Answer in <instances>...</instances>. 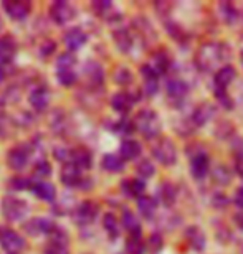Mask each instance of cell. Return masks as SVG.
I'll list each match as a JSON object with an SVG mask.
<instances>
[{"label":"cell","mask_w":243,"mask_h":254,"mask_svg":"<svg viewBox=\"0 0 243 254\" xmlns=\"http://www.w3.org/2000/svg\"><path fill=\"white\" fill-rule=\"evenodd\" d=\"M230 55H232V50L227 47L225 43H222V42L220 43H215V42L205 43L197 50L195 64L200 71L209 73V71L215 69L220 63L227 62V60L230 58Z\"/></svg>","instance_id":"obj_1"},{"label":"cell","mask_w":243,"mask_h":254,"mask_svg":"<svg viewBox=\"0 0 243 254\" xmlns=\"http://www.w3.org/2000/svg\"><path fill=\"white\" fill-rule=\"evenodd\" d=\"M134 126L141 134L144 135V139H156L161 130H162V123L159 116L153 109H143L136 114L134 118Z\"/></svg>","instance_id":"obj_2"},{"label":"cell","mask_w":243,"mask_h":254,"mask_svg":"<svg viewBox=\"0 0 243 254\" xmlns=\"http://www.w3.org/2000/svg\"><path fill=\"white\" fill-rule=\"evenodd\" d=\"M153 155H154V159L164 167H170L177 164L175 144L170 139H167V137H162V139L156 142L153 147Z\"/></svg>","instance_id":"obj_3"},{"label":"cell","mask_w":243,"mask_h":254,"mask_svg":"<svg viewBox=\"0 0 243 254\" xmlns=\"http://www.w3.org/2000/svg\"><path fill=\"white\" fill-rule=\"evenodd\" d=\"M2 211L8 221H20L27 216L28 205L23 200H18V198H5L2 203Z\"/></svg>","instance_id":"obj_4"},{"label":"cell","mask_w":243,"mask_h":254,"mask_svg":"<svg viewBox=\"0 0 243 254\" xmlns=\"http://www.w3.org/2000/svg\"><path fill=\"white\" fill-rule=\"evenodd\" d=\"M0 246L8 254H18L25 248V241L17 231L10 230V228H2L0 230Z\"/></svg>","instance_id":"obj_5"},{"label":"cell","mask_w":243,"mask_h":254,"mask_svg":"<svg viewBox=\"0 0 243 254\" xmlns=\"http://www.w3.org/2000/svg\"><path fill=\"white\" fill-rule=\"evenodd\" d=\"M5 13L12 20L23 22L32 12V2H23V0H12V2H2Z\"/></svg>","instance_id":"obj_6"},{"label":"cell","mask_w":243,"mask_h":254,"mask_svg":"<svg viewBox=\"0 0 243 254\" xmlns=\"http://www.w3.org/2000/svg\"><path fill=\"white\" fill-rule=\"evenodd\" d=\"M210 172V159L204 150L190 157V174L194 180H204Z\"/></svg>","instance_id":"obj_7"},{"label":"cell","mask_w":243,"mask_h":254,"mask_svg":"<svg viewBox=\"0 0 243 254\" xmlns=\"http://www.w3.org/2000/svg\"><path fill=\"white\" fill-rule=\"evenodd\" d=\"M75 8L70 2H53L52 7H50V17L55 23L58 25H65L70 22L75 17Z\"/></svg>","instance_id":"obj_8"},{"label":"cell","mask_w":243,"mask_h":254,"mask_svg":"<svg viewBox=\"0 0 243 254\" xmlns=\"http://www.w3.org/2000/svg\"><path fill=\"white\" fill-rule=\"evenodd\" d=\"M96 216H98V205H94L93 201H84L77 208L75 211V221L78 223L80 226H88L91 225Z\"/></svg>","instance_id":"obj_9"},{"label":"cell","mask_w":243,"mask_h":254,"mask_svg":"<svg viewBox=\"0 0 243 254\" xmlns=\"http://www.w3.org/2000/svg\"><path fill=\"white\" fill-rule=\"evenodd\" d=\"M57 230L55 223L48 218H33L28 223H25V231L28 233L30 236H38V235H52V233Z\"/></svg>","instance_id":"obj_10"},{"label":"cell","mask_w":243,"mask_h":254,"mask_svg":"<svg viewBox=\"0 0 243 254\" xmlns=\"http://www.w3.org/2000/svg\"><path fill=\"white\" fill-rule=\"evenodd\" d=\"M62 184L68 189H73V187H80L81 182L84 179L81 177V169H78L73 162H67L62 169V177H60Z\"/></svg>","instance_id":"obj_11"},{"label":"cell","mask_w":243,"mask_h":254,"mask_svg":"<svg viewBox=\"0 0 243 254\" xmlns=\"http://www.w3.org/2000/svg\"><path fill=\"white\" fill-rule=\"evenodd\" d=\"M215 116V106L212 103H202L190 116V121L195 127H204L207 123H210Z\"/></svg>","instance_id":"obj_12"},{"label":"cell","mask_w":243,"mask_h":254,"mask_svg":"<svg viewBox=\"0 0 243 254\" xmlns=\"http://www.w3.org/2000/svg\"><path fill=\"white\" fill-rule=\"evenodd\" d=\"M141 74L144 78V93L148 96H154L159 91V74L151 64L141 66Z\"/></svg>","instance_id":"obj_13"},{"label":"cell","mask_w":243,"mask_h":254,"mask_svg":"<svg viewBox=\"0 0 243 254\" xmlns=\"http://www.w3.org/2000/svg\"><path fill=\"white\" fill-rule=\"evenodd\" d=\"M185 240H187L189 246L195 253L205 251L207 238H205V233L202 231L199 226H189V228H187V230H185Z\"/></svg>","instance_id":"obj_14"},{"label":"cell","mask_w":243,"mask_h":254,"mask_svg":"<svg viewBox=\"0 0 243 254\" xmlns=\"http://www.w3.org/2000/svg\"><path fill=\"white\" fill-rule=\"evenodd\" d=\"M237 78V69L232 64H224L222 68L215 73L214 83L215 89H229V86L234 83Z\"/></svg>","instance_id":"obj_15"},{"label":"cell","mask_w":243,"mask_h":254,"mask_svg":"<svg viewBox=\"0 0 243 254\" xmlns=\"http://www.w3.org/2000/svg\"><path fill=\"white\" fill-rule=\"evenodd\" d=\"M165 91H167V96H169L170 99L180 101V99L185 98L187 93H189V84L180 78H172V79L167 81Z\"/></svg>","instance_id":"obj_16"},{"label":"cell","mask_w":243,"mask_h":254,"mask_svg":"<svg viewBox=\"0 0 243 254\" xmlns=\"http://www.w3.org/2000/svg\"><path fill=\"white\" fill-rule=\"evenodd\" d=\"M65 45H67V48L70 52H77L81 47H84L86 40H88V35H86L81 28H72L68 30L67 33H65Z\"/></svg>","instance_id":"obj_17"},{"label":"cell","mask_w":243,"mask_h":254,"mask_svg":"<svg viewBox=\"0 0 243 254\" xmlns=\"http://www.w3.org/2000/svg\"><path fill=\"white\" fill-rule=\"evenodd\" d=\"M123 228L129 233L131 238L134 240H141V235H143V228H141V223L138 221V218L131 210H124L123 211Z\"/></svg>","instance_id":"obj_18"},{"label":"cell","mask_w":243,"mask_h":254,"mask_svg":"<svg viewBox=\"0 0 243 254\" xmlns=\"http://www.w3.org/2000/svg\"><path fill=\"white\" fill-rule=\"evenodd\" d=\"M158 200L164 206H172L177 200V187L172 182H162L158 189Z\"/></svg>","instance_id":"obj_19"},{"label":"cell","mask_w":243,"mask_h":254,"mask_svg":"<svg viewBox=\"0 0 243 254\" xmlns=\"http://www.w3.org/2000/svg\"><path fill=\"white\" fill-rule=\"evenodd\" d=\"M7 162L8 167L13 170H22L27 167L28 164V149H23V147H17V149L10 150L7 155Z\"/></svg>","instance_id":"obj_20"},{"label":"cell","mask_w":243,"mask_h":254,"mask_svg":"<svg viewBox=\"0 0 243 254\" xmlns=\"http://www.w3.org/2000/svg\"><path fill=\"white\" fill-rule=\"evenodd\" d=\"M134 103L136 101L131 93H116L113 96V99H111V106L119 114H128L131 108L134 106Z\"/></svg>","instance_id":"obj_21"},{"label":"cell","mask_w":243,"mask_h":254,"mask_svg":"<svg viewBox=\"0 0 243 254\" xmlns=\"http://www.w3.org/2000/svg\"><path fill=\"white\" fill-rule=\"evenodd\" d=\"M17 55V43L12 37L5 35L0 38V62L2 63H12Z\"/></svg>","instance_id":"obj_22"},{"label":"cell","mask_w":243,"mask_h":254,"mask_svg":"<svg viewBox=\"0 0 243 254\" xmlns=\"http://www.w3.org/2000/svg\"><path fill=\"white\" fill-rule=\"evenodd\" d=\"M143 152V147L138 140L134 139H126L121 142V147H119V155L123 160H134L138 159Z\"/></svg>","instance_id":"obj_23"},{"label":"cell","mask_w":243,"mask_h":254,"mask_svg":"<svg viewBox=\"0 0 243 254\" xmlns=\"http://www.w3.org/2000/svg\"><path fill=\"white\" fill-rule=\"evenodd\" d=\"M32 191L40 200L48 201V203H53L55 198H57V190H55V187L52 184H48V182H37V184H33Z\"/></svg>","instance_id":"obj_24"},{"label":"cell","mask_w":243,"mask_h":254,"mask_svg":"<svg viewBox=\"0 0 243 254\" xmlns=\"http://www.w3.org/2000/svg\"><path fill=\"white\" fill-rule=\"evenodd\" d=\"M48 103H50V91L45 86H40V88L32 91V94H30V104H32L33 109L45 111Z\"/></svg>","instance_id":"obj_25"},{"label":"cell","mask_w":243,"mask_h":254,"mask_svg":"<svg viewBox=\"0 0 243 254\" xmlns=\"http://www.w3.org/2000/svg\"><path fill=\"white\" fill-rule=\"evenodd\" d=\"M70 159H72V162L78 169H91V165H93V155H91V152L88 149H84V147L75 149L72 152V155H70Z\"/></svg>","instance_id":"obj_26"},{"label":"cell","mask_w":243,"mask_h":254,"mask_svg":"<svg viewBox=\"0 0 243 254\" xmlns=\"http://www.w3.org/2000/svg\"><path fill=\"white\" fill-rule=\"evenodd\" d=\"M138 210L146 220H151V218H154L156 210H158V201L153 196L143 195L138 198Z\"/></svg>","instance_id":"obj_27"},{"label":"cell","mask_w":243,"mask_h":254,"mask_svg":"<svg viewBox=\"0 0 243 254\" xmlns=\"http://www.w3.org/2000/svg\"><path fill=\"white\" fill-rule=\"evenodd\" d=\"M121 190L126 196H143V193L146 190V184L144 180L141 179H133V180H124L123 184H121Z\"/></svg>","instance_id":"obj_28"},{"label":"cell","mask_w":243,"mask_h":254,"mask_svg":"<svg viewBox=\"0 0 243 254\" xmlns=\"http://www.w3.org/2000/svg\"><path fill=\"white\" fill-rule=\"evenodd\" d=\"M113 38L116 42V47L119 48V52L128 53L133 48V35L128 28H119L113 33Z\"/></svg>","instance_id":"obj_29"},{"label":"cell","mask_w":243,"mask_h":254,"mask_svg":"<svg viewBox=\"0 0 243 254\" xmlns=\"http://www.w3.org/2000/svg\"><path fill=\"white\" fill-rule=\"evenodd\" d=\"M212 182L219 187H225L232 182V170L227 165H215L210 172Z\"/></svg>","instance_id":"obj_30"},{"label":"cell","mask_w":243,"mask_h":254,"mask_svg":"<svg viewBox=\"0 0 243 254\" xmlns=\"http://www.w3.org/2000/svg\"><path fill=\"white\" fill-rule=\"evenodd\" d=\"M101 167L108 172H121L124 170V160L121 159V155L116 154H106L101 160Z\"/></svg>","instance_id":"obj_31"},{"label":"cell","mask_w":243,"mask_h":254,"mask_svg":"<svg viewBox=\"0 0 243 254\" xmlns=\"http://www.w3.org/2000/svg\"><path fill=\"white\" fill-rule=\"evenodd\" d=\"M219 12L222 15V18H224V22L229 23V25L235 23L240 17L239 10H237L235 5L230 3V2H220L219 3Z\"/></svg>","instance_id":"obj_32"},{"label":"cell","mask_w":243,"mask_h":254,"mask_svg":"<svg viewBox=\"0 0 243 254\" xmlns=\"http://www.w3.org/2000/svg\"><path fill=\"white\" fill-rule=\"evenodd\" d=\"M158 74H165L170 69V57L165 52H158L154 55V64H151Z\"/></svg>","instance_id":"obj_33"},{"label":"cell","mask_w":243,"mask_h":254,"mask_svg":"<svg viewBox=\"0 0 243 254\" xmlns=\"http://www.w3.org/2000/svg\"><path fill=\"white\" fill-rule=\"evenodd\" d=\"M103 226H104V230L109 235L111 240H116V238L119 236V223H118V218H116L113 213H106L104 215Z\"/></svg>","instance_id":"obj_34"},{"label":"cell","mask_w":243,"mask_h":254,"mask_svg":"<svg viewBox=\"0 0 243 254\" xmlns=\"http://www.w3.org/2000/svg\"><path fill=\"white\" fill-rule=\"evenodd\" d=\"M136 170H138V175L141 177V180H148V179H153L156 175V167L154 164L151 162L149 159H143L136 167Z\"/></svg>","instance_id":"obj_35"},{"label":"cell","mask_w":243,"mask_h":254,"mask_svg":"<svg viewBox=\"0 0 243 254\" xmlns=\"http://www.w3.org/2000/svg\"><path fill=\"white\" fill-rule=\"evenodd\" d=\"M215 135L222 140H227V139H230V137H234L235 135L234 124H232L230 121H222V123H219V126L215 127Z\"/></svg>","instance_id":"obj_36"},{"label":"cell","mask_w":243,"mask_h":254,"mask_svg":"<svg viewBox=\"0 0 243 254\" xmlns=\"http://www.w3.org/2000/svg\"><path fill=\"white\" fill-rule=\"evenodd\" d=\"M57 79L65 88H72L77 83V73L73 69H57Z\"/></svg>","instance_id":"obj_37"},{"label":"cell","mask_w":243,"mask_h":254,"mask_svg":"<svg viewBox=\"0 0 243 254\" xmlns=\"http://www.w3.org/2000/svg\"><path fill=\"white\" fill-rule=\"evenodd\" d=\"M86 73L89 74V78L93 83L96 84H101L104 79V73L103 69H101V66L98 63H88V68H86Z\"/></svg>","instance_id":"obj_38"},{"label":"cell","mask_w":243,"mask_h":254,"mask_svg":"<svg viewBox=\"0 0 243 254\" xmlns=\"http://www.w3.org/2000/svg\"><path fill=\"white\" fill-rule=\"evenodd\" d=\"M214 94H215V99L219 101L220 106H224L227 111H232L234 109V99L230 98L229 94H227V89H215L214 88Z\"/></svg>","instance_id":"obj_39"},{"label":"cell","mask_w":243,"mask_h":254,"mask_svg":"<svg viewBox=\"0 0 243 254\" xmlns=\"http://www.w3.org/2000/svg\"><path fill=\"white\" fill-rule=\"evenodd\" d=\"M164 248V240H162V235L161 233H153L148 240V250L153 253V254H158L161 253V250Z\"/></svg>","instance_id":"obj_40"},{"label":"cell","mask_w":243,"mask_h":254,"mask_svg":"<svg viewBox=\"0 0 243 254\" xmlns=\"http://www.w3.org/2000/svg\"><path fill=\"white\" fill-rule=\"evenodd\" d=\"M75 64H77V58L72 53L60 55L57 60V69H73Z\"/></svg>","instance_id":"obj_41"},{"label":"cell","mask_w":243,"mask_h":254,"mask_svg":"<svg viewBox=\"0 0 243 254\" xmlns=\"http://www.w3.org/2000/svg\"><path fill=\"white\" fill-rule=\"evenodd\" d=\"M33 174L35 177H38V179H47V177L52 175V165H50L47 160H40L37 162V165H35Z\"/></svg>","instance_id":"obj_42"},{"label":"cell","mask_w":243,"mask_h":254,"mask_svg":"<svg viewBox=\"0 0 243 254\" xmlns=\"http://www.w3.org/2000/svg\"><path fill=\"white\" fill-rule=\"evenodd\" d=\"M126 251H128V254H144L146 246L143 245V241L141 240L129 238L128 243H126Z\"/></svg>","instance_id":"obj_43"},{"label":"cell","mask_w":243,"mask_h":254,"mask_svg":"<svg viewBox=\"0 0 243 254\" xmlns=\"http://www.w3.org/2000/svg\"><path fill=\"white\" fill-rule=\"evenodd\" d=\"M10 187L12 190H17V191H22V190H32V182L25 177H15V179L10 180Z\"/></svg>","instance_id":"obj_44"},{"label":"cell","mask_w":243,"mask_h":254,"mask_svg":"<svg viewBox=\"0 0 243 254\" xmlns=\"http://www.w3.org/2000/svg\"><path fill=\"white\" fill-rule=\"evenodd\" d=\"M114 81L118 84H129L131 81H133V74H131V71L128 68H118L116 69V73H114Z\"/></svg>","instance_id":"obj_45"},{"label":"cell","mask_w":243,"mask_h":254,"mask_svg":"<svg viewBox=\"0 0 243 254\" xmlns=\"http://www.w3.org/2000/svg\"><path fill=\"white\" fill-rule=\"evenodd\" d=\"M165 28H167V33L174 40H177V42H184V38L187 37V33L177 23H165Z\"/></svg>","instance_id":"obj_46"},{"label":"cell","mask_w":243,"mask_h":254,"mask_svg":"<svg viewBox=\"0 0 243 254\" xmlns=\"http://www.w3.org/2000/svg\"><path fill=\"white\" fill-rule=\"evenodd\" d=\"M136 129V126L134 123H129V121H126V119H121L116 123L114 126V130L118 132V134L121 135H129V134H133V130Z\"/></svg>","instance_id":"obj_47"},{"label":"cell","mask_w":243,"mask_h":254,"mask_svg":"<svg viewBox=\"0 0 243 254\" xmlns=\"http://www.w3.org/2000/svg\"><path fill=\"white\" fill-rule=\"evenodd\" d=\"M232 155L235 157V160H243V137H234L232 139Z\"/></svg>","instance_id":"obj_48"},{"label":"cell","mask_w":243,"mask_h":254,"mask_svg":"<svg viewBox=\"0 0 243 254\" xmlns=\"http://www.w3.org/2000/svg\"><path fill=\"white\" fill-rule=\"evenodd\" d=\"M45 254H70L68 245H62V243H48V246L45 248Z\"/></svg>","instance_id":"obj_49"},{"label":"cell","mask_w":243,"mask_h":254,"mask_svg":"<svg viewBox=\"0 0 243 254\" xmlns=\"http://www.w3.org/2000/svg\"><path fill=\"white\" fill-rule=\"evenodd\" d=\"M229 203H230L229 196L222 191H217L214 193V196H212V205L215 208H225V206H229Z\"/></svg>","instance_id":"obj_50"},{"label":"cell","mask_w":243,"mask_h":254,"mask_svg":"<svg viewBox=\"0 0 243 254\" xmlns=\"http://www.w3.org/2000/svg\"><path fill=\"white\" fill-rule=\"evenodd\" d=\"M55 50H57V43H55L53 40H48V42L42 43V47H40V55H42V58H47Z\"/></svg>","instance_id":"obj_51"},{"label":"cell","mask_w":243,"mask_h":254,"mask_svg":"<svg viewBox=\"0 0 243 254\" xmlns=\"http://www.w3.org/2000/svg\"><path fill=\"white\" fill-rule=\"evenodd\" d=\"M93 8L98 13L103 15L104 12H108V10L113 8V2H109V0H103V2H93Z\"/></svg>","instance_id":"obj_52"},{"label":"cell","mask_w":243,"mask_h":254,"mask_svg":"<svg viewBox=\"0 0 243 254\" xmlns=\"http://www.w3.org/2000/svg\"><path fill=\"white\" fill-rule=\"evenodd\" d=\"M234 203L239 208H242L243 210V187H240L239 190H237V193H235V196H234Z\"/></svg>","instance_id":"obj_53"},{"label":"cell","mask_w":243,"mask_h":254,"mask_svg":"<svg viewBox=\"0 0 243 254\" xmlns=\"http://www.w3.org/2000/svg\"><path fill=\"white\" fill-rule=\"evenodd\" d=\"M234 221L237 228H240V230L243 231V213H237V215L234 216Z\"/></svg>","instance_id":"obj_54"},{"label":"cell","mask_w":243,"mask_h":254,"mask_svg":"<svg viewBox=\"0 0 243 254\" xmlns=\"http://www.w3.org/2000/svg\"><path fill=\"white\" fill-rule=\"evenodd\" d=\"M235 172H237V175H239L240 179H243V160H239L235 164Z\"/></svg>","instance_id":"obj_55"},{"label":"cell","mask_w":243,"mask_h":254,"mask_svg":"<svg viewBox=\"0 0 243 254\" xmlns=\"http://www.w3.org/2000/svg\"><path fill=\"white\" fill-rule=\"evenodd\" d=\"M3 78H5V73H3L2 66H0V83H2V81H3Z\"/></svg>","instance_id":"obj_56"},{"label":"cell","mask_w":243,"mask_h":254,"mask_svg":"<svg viewBox=\"0 0 243 254\" xmlns=\"http://www.w3.org/2000/svg\"><path fill=\"white\" fill-rule=\"evenodd\" d=\"M240 58H242V64H243V52H242V57Z\"/></svg>","instance_id":"obj_57"},{"label":"cell","mask_w":243,"mask_h":254,"mask_svg":"<svg viewBox=\"0 0 243 254\" xmlns=\"http://www.w3.org/2000/svg\"><path fill=\"white\" fill-rule=\"evenodd\" d=\"M0 28H2V18H0Z\"/></svg>","instance_id":"obj_58"}]
</instances>
